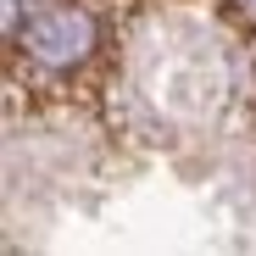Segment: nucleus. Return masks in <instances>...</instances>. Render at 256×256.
I'll use <instances>...</instances> for the list:
<instances>
[{"label":"nucleus","mask_w":256,"mask_h":256,"mask_svg":"<svg viewBox=\"0 0 256 256\" xmlns=\"http://www.w3.org/2000/svg\"><path fill=\"white\" fill-rule=\"evenodd\" d=\"M100 50V17L90 6H39L17 28V56H28L39 72H72Z\"/></svg>","instance_id":"1"}]
</instances>
